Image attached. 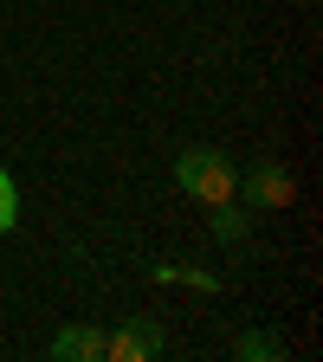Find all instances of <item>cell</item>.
Returning <instances> with one entry per match:
<instances>
[{
	"instance_id": "cell-1",
	"label": "cell",
	"mask_w": 323,
	"mask_h": 362,
	"mask_svg": "<svg viewBox=\"0 0 323 362\" xmlns=\"http://www.w3.org/2000/svg\"><path fill=\"white\" fill-rule=\"evenodd\" d=\"M175 188L194 194L201 207H233L240 201V168L220 149H181L175 156Z\"/></svg>"
},
{
	"instance_id": "cell-2",
	"label": "cell",
	"mask_w": 323,
	"mask_h": 362,
	"mask_svg": "<svg viewBox=\"0 0 323 362\" xmlns=\"http://www.w3.org/2000/svg\"><path fill=\"white\" fill-rule=\"evenodd\" d=\"M291 175L278 168V162H252L246 175H240V201L246 207H291Z\"/></svg>"
},
{
	"instance_id": "cell-3",
	"label": "cell",
	"mask_w": 323,
	"mask_h": 362,
	"mask_svg": "<svg viewBox=\"0 0 323 362\" xmlns=\"http://www.w3.org/2000/svg\"><path fill=\"white\" fill-rule=\"evenodd\" d=\"M104 356L110 362H149V356H162V324H155V317H129L117 337H104Z\"/></svg>"
},
{
	"instance_id": "cell-4",
	"label": "cell",
	"mask_w": 323,
	"mask_h": 362,
	"mask_svg": "<svg viewBox=\"0 0 323 362\" xmlns=\"http://www.w3.org/2000/svg\"><path fill=\"white\" fill-rule=\"evenodd\" d=\"M45 356H59V362H90V356H104V337L84 330V324H71V330L52 337V349H45Z\"/></svg>"
},
{
	"instance_id": "cell-5",
	"label": "cell",
	"mask_w": 323,
	"mask_h": 362,
	"mask_svg": "<svg viewBox=\"0 0 323 362\" xmlns=\"http://www.w3.org/2000/svg\"><path fill=\"white\" fill-rule=\"evenodd\" d=\"M233 356H240V362H285V337L252 330V337H240V343H233Z\"/></svg>"
},
{
	"instance_id": "cell-6",
	"label": "cell",
	"mask_w": 323,
	"mask_h": 362,
	"mask_svg": "<svg viewBox=\"0 0 323 362\" xmlns=\"http://www.w3.org/2000/svg\"><path fill=\"white\" fill-rule=\"evenodd\" d=\"M13 226H20V181L0 168V233H13Z\"/></svg>"
},
{
	"instance_id": "cell-7",
	"label": "cell",
	"mask_w": 323,
	"mask_h": 362,
	"mask_svg": "<svg viewBox=\"0 0 323 362\" xmlns=\"http://www.w3.org/2000/svg\"><path fill=\"white\" fill-rule=\"evenodd\" d=\"M213 240H220V246H240V240H246V214L213 207Z\"/></svg>"
}]
</instances>
